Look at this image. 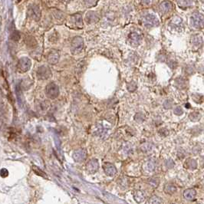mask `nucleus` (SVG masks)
<instances>
[{"label": "nucleus", "instance_id": "nucleus-1", "mask_svg": "<svg viewBox=\"0 0 204 204\" xmlns=\"http://www.w3.org/2000/svg\"><path fill=\"white\" fill-rule=\"evenodd\" d=\"M84 48V40L80 36H76L72 39L71 45V51L73 55H77L81 52Z\"/></svg>", "mask_w": 204, "mask_h": 204}, {"label": "nucleus", "instance_id": "nucleus-2", "mask_svg": "<svg viewBox=\"0 0 204 204\" xmlns=\"http://www.w3.org/2000/svg\"><path fill=\"white\" fill-rule=\"evenodd\" d=\"M141 22L145 27L147 28L155 27V26H157L159 25L158 18L153 14L145 15L144 16H143Z\"/></svg>", "mask_w": 204, "mask_h": 204}, {"label": "nucleus", "instance_id": "nucleus-3", "mask_svg": "<svg viewBox=\"0 0 204 204\" xmlns=\"http://www.w3.org/2000/svg\"><path fill=\"white\" fill-rule=\"evenodd\" d=\"M45 92L47 94V96L50 98H56L58 96V95H59V88L55 84L51 83L46 87Z\"/></svg>", "mask_w": 204, "mask_h": 204}, {"label": "nucleus", "instance_id": "nucleus-4", "mask_svg": "<svg viewBox=\"0 0 204 204\" xmlns=\"http://www.w3.org/2000/svg\"><path fill=\"white\" fill-rule=\"evenodd\" d=\"M87 150L84 148H80L79 150H76L74 153H73L72 157L76 162H83L87 158Z\"/></svg>", "mask_w": 204, "mask_h": 204}, {"label": "nucleus", "instance_id": "nucleus-5", "mask_svg": "<svg viewBox=\"0 0 204 204\" xmlns=\"http://www.w3.org/2000/svg\"><path fill=\"white\" fill-rule=\"evenodd\" d=\"M191 22L196 29H202L203 27V15L200 13L193 15L191 17Z\"/></svg>", "mask_w": 204, "mask_h": 204}, {"label": "nucleus", "instance_id": "nucleus-6", "mask_svg": "<svg viewBox=\"0 0 204 204\" xmlns=\"http://www.w3.org/2000/svg\"><path fill=\"white\" fill-rule=\"evenodd\" d=\"M128 39H129V42L131 45L136 47V46H138L142 41V36L140 33L133 32L130 33Z\"/></svg>", "mask_w": 204, "mask_h": 204}, {"label": "nucleus", "instance_id": "nucleus-7", "mask_svg": "<svg viewBox=\"0 0 204 204\" xmlns=\"http://www.w3.org/2000/svg\"><path fill=\"white\" fill-rule=\"evenodd\" d=\"M99 169V163L97 159H91L86 164V170L89 173H96Z\"/></svg>", "mask_w": 204, "mask_h": 204}, {"label": "nucleus", "instance_id": "nucleus-8", "mask_svg": "<svg viewBox=\"0 0 204 204\" xmlns=\"http://www.w3.org/2000/svg\"><path fill=\"white\" fill-rule=\"evenodd\" d=\"M103 169H104L106 175H108L109 177H113L117 173L116 167L114 164H111V163H105L103 165Z\"/></svg>", "mask_w": 204, "mask_h": 204}, {"label": "nucleus", "instance_id": "nucleus-9", "mask_svg": "<svg viewBox=\"0 0 204 204\" xmlns=\"http://www.w3.org/2000/svg\"><path fill=\"white\" fill-rule=\"evenodd\" d=\"M29 15L32 17L35 20L38 21L41 18V11L38 6H32L30 7L29 11Z\"/></svg>", "mask_w": 204, "mask_h": 204}, {"label": "nucleus", "instance_id": "nucleus-10", "mask_svg": "<svg viewBox=\"0 0 204 204\" xmlns=\"http://www.w3.org/2000/svg\"><path fill=\"white\" fill-rule=\"evenodd\" d=\"M183 196L187 201H193L197 197V191L194 189H187L183 192Z\"/></svg>", "mask_w": 204, "mask_h": 204}, {"label": "nucleus", "instance_id": "nucleus-11", "mask_svg": "<svg viewBox=\"0 0 204 204\" xmlns=\"http://www.w3.org/2000/svg\"><path fill=\"white\" fill-rule=\"evenodd\" d=\"M85 20L87 23L89 24L95 23V22H97L99 21V15L96 12H87V15H86Z\"/></svg>", "mask_w": 204, "mask_h": 204}, {"label": "nucleus", "instance_id": "nucleus-12", "mask_svg": "<svg viewBox=\"0 0 204 204\" xmlns=\"http://www.w3.org/2000/svg\"><path fill=\"white\" fill-rule=\"evenodd\" d=\"M71 20L74 22L75 26L81 29L83 26V21H82V17L81 14H75L72 15L71 16Z\"/></svg>", "mask_w": 204, "mask_h": 204}, {"label": "nucleus", "instance_id": "nucleus-13", "mask_svg": "<svg viewBox=\"0 0 204 204\" xmlns=\"http://www.w3.org/2000/svg\"><path fill=\"white\" fill-rule=\"evenodd\" d=\"M173 8V5L169 1H165V2H163L162 3L160 4V6H159V9H160V11L161 13H167L169 11H170Z\"/></svg>", "mask_w": 204, "mask_h": 204}, {"label": "nucleus", "instance_id": "nucleus-14", "mask_svg": "<svg viewBox=\"0 0 204 204\" xmlns=\"http://www.w3.org/2000/svg\"><path fill=\"white\" fill-rule=\"evenodd\" d=\"M164 193L167 194H170V195H173V193L177 192V186H175L173 183H167L164 188Z\"/></svg>", "mask_w": 204, "mask_h": 204}, {"label": "nucleus", "instance_id": "nucleus-15", "mask_svg": "<svg viewBox=\"0 0 204 204\" xmlns=\"http://www.w3.org/2000/svg\"><path fill=\"white\" fill-rule=\"evenodd\" d=\"M51 75L50 70L46 67H42L38 71V76L40 79H48Z\"/></svg>", "mask_w": 204, "mask_h": 204}, {"label": "nucleus", "instance_id": "nucleus-16", "mask_svg": "<svg viewBox=\"0 0 204 204\" xmlns=\"http://www.w3.org/2000/svg\"><path fill=\"white\" fill-rule=\"evenodd\" d=\"M134 198L137 203H142L145 200V194L140 190H136L134 193Z\"/></svg>", "mask_w": 204, "mask_h": 204}, {"label": "nucleus", "instance_id": "nucleus-17", "mask_svg": "<svg viewBox=\"0 0 204 204\" xmlns=\"http://www.w3.org/2000/svg\"><path fill=\"white\" fill-rule=\"evenodd\" d=\"M178 6L182 9L189 8L193 4V0H177Z\"/></svg>", "mask_w": 204, "mask_h": 204}, {"label": "nucleus", "instance_id": "nucleus-18", "mask_svg": "<svg viewBox=\"0 0 204 204\" xmlns=\"http://www.w3.org/2000/svg\"><path fill=\"white\" fill-rule=\"evenodd\" d=\"M59 60V53L58 51H51L48 56V62L51 64H56Z\"/></svg>", "mask_w": 204, "mask_h": 204}, {"label": "nucleus", "instance_id": "nucleus-19", "mask_svg": "<svg viewBox=\"0 0 204 204\" xmlns=\"http://www.w3.org/2000/svg\"><path fill=\"white\" fill-rule=\"evenodd\" d=\"M192 44H193V47L200 48L203 44V38L200 35H196L192 38Z\"/></svg>", "mask_w": 204, "mask_h": 204}, {"label": "nucleus", "instance_id": "nucleus-20", "mask_svg": "<svg viewBox=\"0 0 204 204\" xmlns=\"http://www.w3.org/2000/svg\"><path fill=\"white\" fill-rule=\"evenodd\" d=\"M175 84H176V87H178L179 89H183L187 85V81L184 79L179 78L175 80Z\"/></svg>", "mask_w": 204, "mask_h": 204}, {"label": "nucleus", "instance_id": "nucleus-21", "mask_svg": "<svg viewBox=\"0 0 204 204\" xmlns=\"http://www.w3.org/2000/svg\"><path fill=\"white\" fill-rule=\"evenodd\" d=\"M185 166L186 168L189 170H196L197 167V163L196 161V160H193V159L189 158L186 160V163H185Z\"/></svg>", "mask_w": 204, "mask_h": 204}, {"label": "nucleus", "instance_id": "nucleus-22", "mask_svg": "<svg viewBox=\"0 0 204 204\" xmlns=\"http://www.w3.org/2000/svg\"><path fill=\"white\" fill-rule=\"evenodd\" d=\"M147 183L149 185H150L151 186H153V188H157L158 186L159 183H160V181H159L158 178H156V177H152V178H150L147 180Z\"/></svg>", "mask_w": 204, "mask_h": 204}, {"label": "nucleus", "instance_id": "nucleus-23", "mask_svg": "<svg viewBox=\"0 0 204 204\" xmlns=\"http://www.w3.org/2000/svg\"><path fill=\"white\" fill-rule=\"evenodd\" d=\"M189 117L192 121H198V120L200 119L201 114L200 112H198V111H194V112L190 113Z\"/></svg>", "mask_w": 204, "mask_h": 204}, {"label": "nucleus", "instance_id": "nucleus-24", "mask_svg": "<svg viewBox=\"0 0 204 204\" xmlns=\"http://www.w3.org/2000/svg\"><path fill=\"white\" fill-rule=\"evenodd\" d=\"M148 203H149L159 204V203H163L164 201H163L162 199L160 198V197H157V196H152V197L149 199Z\"/></svg>", "mask_w": 204, "mask_h": 204}, {"label": "nucleus", "instance_id": "nucleus-25", "mask_svg": "<svg viewBox=\"0 0 204 204\" xmlns=\"http://www.w3.org/2000/svg\"><path fill=\"white\" fill-rule=\"evenodd\" d=\"M192 98H193V101H194L196 103H198V104L202 103L203 101V95H199V94H194V95H193Z\"/></svg>", "mask_w": 204, "mask_h": 204}, {"label": "nucleus", "instance_id": "nucleus-26", "mask_svg": "<svg viewBox=\"0 0 204 204\" xmlns=\"http://www.w3.org/2000/svg\"><path fill=\"white\" fill-rule=\"evenodd\" d=\"M134 119L137 122L141 123L145 120V115H144L143 113H137V114L135 115Z\"/></svg>", "mask_w": 204, "mask_h": 204}, {"label": "nucleus", "instance_id": "nucleus-27", "mask_svg": "<svg viewBox=\"0 0 204 204\" xmlns=\"http://www.w3.org/2000/svg\"><path fill=\"white\" fill-rule=\"evenodd\" d=\"M33 171L35 172L36 174L39 175V176H42V177H47V176H46V173H44L43 171H42L38 167H37L35 166H33Z\"/></svg>", "mask_w": 204, "mask_h": 204}, {"label": "nucleus", "instance_id": "nucleus-28", "mask_svg": "<svg viewBox=\"0 0 204 204\" xmlns=\"http://www.w3.org/2000/svg\"><path fill=\"white\" fill-rule=\"evenodd\" d=\"M137 84L134 82H131L129 84H128V91H131V92H134L135 90L137 89Z\"/></svg>", "mask_w": 204, "mask_h": 204}, {"label": "nucleus", "instance_id": "nucleus-29", "mask_svg": "<svg viewBox=\"0 0 204 204\" xmlns=\"http://www.w3.org/2000/svg\"><path fill=\"white\" fill-rule=\"evenodd\" d=\"M172 106H173V101H172L171 100H169V99L165 101V102L164 103V107L166 108V109H170V108H171Z\"/></svg>", "mask_w": 204, "mask_h": 204}, {"label": "nucleus", "instance_id": "nucleus-30", "mask_svg": "<svg viewBox=\"0 0 204 204\" xmlns=\"http://www.w3.org/2000/svg\"><path fill=\"white\" fill-rule=\"evenodd\" d=\"M146 166H147V170H149V171H153V170H154L155 165L153 162H151V161H149V162L147 163Z\"/></svg>", "mask_w": 204, "mask_h": 204}, {"label": "nucleus", "instance_id": "nucleus-31", "mask_svg": "<svg viewBox=\"0 0 204 204\" xmlns=\"http://www.w3.org/2000/svg\"><path fill=\"white\" fill-rule=\"evenodd\" d=\"M173 112H174V114L176 115H181V114H183V111L181 107L178 106V107H177V108H175Z\"/></svg>", "mask_w": 204, "mask_h": 204}, {"label": "nucleus", "instance_id": "nucleus-32", "mask_svg": "<svg viewBox=\"0 0 204 204\" xmlns=\"http://www.w3.org/2000/svg\"><path fill=\"white\" fill-rule=\"evenodd\" d=\"M19 38H20V35L18 34V32H15L13 33V35H12L13 39H14V40H15V41H17V40H18V39H19Z\"/></svg>", "mask_w": 204, "mask_h": 204}, {"label": "nucleus", "instance_id": "nucleus-33", "mask_svg": "<svg viewBox=\"0 0 204 204\" xmlns=\"http://www.w3.org/2000/svg\"><path fill=\"white\" fill-rule=\"evenodd\" d=\"M85 3L87 4V6H92L95 4V0H85Z\"/></svg>", "mask_w": 204, "mask_h": 204}, {"label": "nucleus", "instance_id": "nucleus-34", "mask_svg": "<svg viewBox=\"0 0 204 204\" xmlns=\"http://www.w3.org/2000/svg\"><path fill=\"white\" fill-rule=\"evenodd\" d=\"M140 1L144 4H150L152 2V0H140Z\"/></svg>", "mask_w": 204, "mask_h": 204}, {"label": "nucleus", "instance_id": "nucleus-35", "mask_svg": "<svg viewBox=\"0 0 204 204\" xmlns=\"http://www.w3.org/2000/svg\"><path fill=\"white\" fill-rule=\"evenodd\" d=\"M15 1H16V2H20L22 0H15Z\"/></svg>", "mask_w": 204, "mask_h": 204}, {"label": "nucleus", "instance_id": "nucleus-36", "mask_svg": "<svg viewBox=\"0 0 204 204\" xmlns=\"http://www.w3.org/2000/svg\"><path fill=\"white\" fill-rule=\"evenodd\" d=\"M63 1H65V2H68V1H70V0H63Z\"/></svg>", "mask_w": 204, "mask_h": 204}]
</instances>
